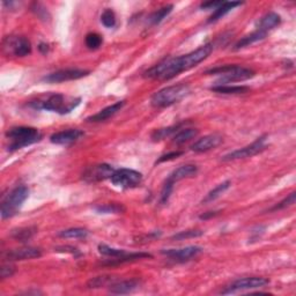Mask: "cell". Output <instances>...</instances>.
I'll list each match as a JSON object with an SVG mask.
<instances>
[{
  "instance_id": "cell-36",
  "label": "cell",
  "mask_w": 296,
  "mask_h": 296,
  "mask_svg": "<svg viewBox=\"0 0 296 296\" xmlns=\"http://www.w3.org/2000/svg\"><path fill=\"white\" fill-rule=\"evenodd\" d=\"M174 184H175L174 182H171L167 178V181L161 191V204H166V202L169 200L170 194L171 192H173V189H174Z\"/></svg>"
},
{
  "instance_id": "cell-27",
  "label": "cell",
  "mask_w": 296,
  "mask_h": 296,
  "mask_svg": "<svg viewBox=\"0 0 296 296\" xmlns=\"http://www.w3.org/2000/svg\"><path fill=\"white\" fill-rule=\"evenodd\" d=\"M231 184H232L231 181H226L224 183H221V184H219L217 186H215V188H214L212 191H209V192L207 193V196H206L205 199L202 200V204H207V202L215 200L216 198H219L226 190L229 189Z\"/></svg>"
},
{
  "instance_id": "cell-32",
  "label": "cell",
  "mask_w": 296,
  "mask_h": 296,
  "mask_svg": "<svg viewBox=\"0 0 296 296\" xmlns=\"http://www.w3.org/2000/svg\"><path fill=\"white\" fill-rule=\"evenodd\" d=\"M86 45H87L88 49L91 50H96L99 49L101 45H102V36L96 33H91L86 36Z\"/></svg>"
},
{
  "instance_id": "cell-40",
  "label": "cell",
  "mask_w": 296,
  "mask_h": 296,
  "mask_svg": "<svg viewBox=\"0 0 296 296\" xmlns=\"http://www.w3.org/2000/svg\"><path fill=\"white\" fill-rule=\"evenodd\" d=\"M14 273H15V267L13 266V265L6 264L2 266V272H0V274H2V279L11 278Z\"/></svg>"
},
{
  "instance_id": "cell-29",
  "label": "cell",
  "mask_w": 296,
  "mask_h": 296,
  "mask_svg": "<svg viewBox=\"0 0 296 296\" xmlns=\"http://www.w3.org/2000/svg\"><path fill=\"white\" fill-rule=\"evenodd\" d=\"M95 209L99 213L103 214H122L125 212V207L122 204H104L97 206Z\"/></svg>"
},
{
  "instance_id": "cell-5",
  "label": "cell",
  "mask_w": 296,
  "mask_h": 296,
  "mask_svg": "<svg viewBox=\"0 0 296 296\" xmlns=\"http://www.w3.org/2000/svg\"><path fill=\"white\" fill-rule=\"evenodd\" d=\"M206 74H216V76H220L219 84L217 85H225L236 83V81L251 79L255 76V72L250 68L242 67V66L239 65H227L222 66V67L208 69V71H206Z\"/></svg>"
},
{
  "instance_id": "cell-30",
  "label": "cell",
  "mask_w": 296,
  "mask_h": 296,
  "mask_svg": "<svg viewBox=\"0 0 296 296\" xmlns=\"http://www.w3.org/2000/svg\"><path fill=\"white\" fill-rule=\"evenodd\" d=\"M173 7H174L173 5H167L165 7H162V9L154 12L148 20H150L152 25H158V23L161 22L166 17H168V15L171 13V11H173Z\"/></svg>"
},
{
  "instance_id": "cell-43",
  "label": "cell",
  "mask_w": 296,
  "mask_h": 296,
  "mask_svg": "<svg viewBox=\"0 0 296 296\" xmlns=\"http://www.w3.org/2000/svg\"><path fill=\"white\" fill-rule=\"evenodd\" d=\"M40 50H41V51L43 53H46V52H48V45H46V44H41L40 45Z\"/></svg>"
},
{
  "instance_id": "cell-20",
  "label": "cell",
  "mask_w": 296,
  "mask_h": 296,
  "mask_svg": "<svg viewBox=\"0 0 296 296\" xmlns=\"http://www.w3.org/2000/svg\"><path fill=\"white\" fill-rule=\"evenodd\" d=\"M139 286L137 280H124V281L112 282L109 288V291L112 294H128L135 290Z\"/></svg>"
},
{
  "instance_id": "cell-35",
  "label": "cell",
  "mask_w": 296,
  "mask_h": 296,
  "mask_svg": "<svg viewBox=\"0 0 296 296\" xmlns=\"http://www.w3.org/2000/svg\"><path fill=\"white\" fill-rule=\"evenodd\" d=\"M178 126H171V127H167V128H160V130H157L152 134V139L158 141V140H162L166 139L167 137H169L174 133V132L177 131Z\"/></svg>"
},
{
  "instance_id": "cell-1",
  "label": "cell",
  "mask_w": 296,
  "mask_h": 296,
  "mask_svg": "<svg viewBox=\"0 0 296 296\" xmlns=\"http://www.w3.org/2000/svg\"><path fill=\"white\" fill-rule=\"evenodd\" d=\"M81 99H68L61 94H51L43 100L30 102L29 106L38 110L53 111L58 114H68L80 104Z\"/></svg>"
},
{
  "instance_id": "cell-3",
  "label": "cell",
  "mask_w": 296,
  "mask_h": 296,
  "mask_svg": "<svg viewBox=\"0 0 296 296\" xmlns=\"http://www.w3.org/2000/svg\"><path fill=\"white\" fill-rule=\"evenodd\" d=\"M6 137L10 139V151H17L26 146L32 145L37 141H40L42 135L38 132L37 128L27 127V126H18L12 127L7 131Z\"/></svg>"
},
{
  "instance_id": "cell-4",
  "label": "cell",
  "mask_w": 296,
  "mask_h": 296,
  "mask_svg": "<svg viewBox=\"0 0 296 296\" xmlns=\"http://www.w3.org/2000/svg\"><path fill=\"white\" fill-rule=\"evenodd\" d=\"M183 71L180 57H173L162 60L145 72V77L155 80H170Z\"/></svg>"
},
{
  "instance_id": "cell-9",
  "label": "cell",
  "mask_w": 296,
  "mask_h": 296,
  "mask_svg": "<svg viewBox=\"0 0 296 296\" xmlns=\"http://www.w3.org/2000/svg\"><path fill=\"white\" fill-rule=\"evenodd\" d=\"M265 142H266V135H263V137H259L258 139H256L254 142L250 143V145L225 155V157L222 158V161H234V160L255 157V155H257L265 150Z\"/></svg>"
},
{
  "instance_id": "cell-28",
  "label": "cell",
  "mask_w": 296,
  "mask_h": 296,
  "mask_svg": "<svg viewBox=\"0 0 296 296\" xmlns=\"http://www.w3.org/2000/svg\"><path fill=\"white\" fill-rule=\"evenodd\" d=\"M112 282H114V278L111 275H100L89 280L87 287L91 288V289H96V288L106 287L108 285L110 286Z\"/></svg>"
},
{
  "instance_id": "cell-13",
  "label": "cell",
  "mask_w": 296,
  "mask_h": 296,
  "mask_svg": "<svg viewBox=\"0 0 296 296\" xmlns=\"http://www.w3.org/2000/svg\"><path fill=\"white\" fill-rule=\"evenodd\" d=\"M114 173L115 169L111 166L102 163V165H95L86 169L83 175V178L88 183H95L111 178Z\"/></svg>"
},
{
  "instance_id": "cell-24",
  "label": "cell",
  "mask_w": 296,
  "mask_h": 296,
  "mask_svg": "<svg viewBox=\"0 0 296 296\" xmlns=\"http://www.w3.org/2000/svg\"><path fill=\"white\" fill-rule=\"evenodd\" d=\"M266 33L264 32H260V30L257 29L256 32L251 33L250 35H247V36H244L242 40H240L239 42L235 44V50H240V49H243L245 46H249L251 44H254V43L258 42V41H262L264 40L265 37H266Z\"/></svg>"
},
{
  "instance_id": "cell-7",
  "label": "cell",
  "mask_w": 296,
  "mask_h": 296,
  "mask_svg": "<svg viewBox=\"0 0 296 296\" xmlns=\"http://www.w3.org/2000/svg\"><path fill=\"white\" fill-rule=\"evenodd\" d=\"M3 50L9 56L26 57L32 52V44L23 36H7L3 41Z\"/></svg>"
},
{
  "instance_id": "cell-26",
  "label": "cell",
  "mask_w": 296,
  "mask_h": 296,
  "mask_svg": "<svg viewBox=\"0 0 296 296\" xmlns=\"http://www.w3.org/2000/svg\"><path fill=\"white\" fill-rule=\"evenodd\" d=\"M197 135L198 130H196V128H184V130H182L178 132V133L175 134L173 141L174 143H176V145H183V143L188 142L193 138H196Z\"/></svg>"
},
{
  "instance_id": "cell-6",
  "label": "cell",
  "mask_w": 296,
  "mask_h": 296,
  "mask_svg": "<svg viewBox=\"0 0 296 296\" xmlns=\"http://www.w3.org/2000/svg\"><path fill=\"white\" fill-rule=\"evenodd\" d=\"M28 196L29 190L27 186H18V188L12 190L2 202L3 219H9V217H12L15 214H18Z\"/></svg>"
},
{
  "instance_id": "cell-16",
  "label": "cell",
  "mask_w": 296,
  "mask_h": 296,
  "mask_svg": "<svg viewBox=\"0 0 296 296\" xmlns=\"http://www.w3.org/2000/svg\"><path fill=\"white\" fill-rule=\"evenodd\" d=\"M222 142V137L220 134H208L200 139H198L196 142L191 146V150L196 153H204L208 152L220 145Z\"/></svg>"
},
{
  "instance_id": "cell-18",
  "label": "cell",
  "mask_w": 296,
  "mask_h": 296,
  "mask_svg": "<svg viewBox=\"0 0 296 296\" xmlns=\"http://www.w3.org/2000/svg\"><path fill=\"white\" fill-rule=\"evenodd\" d=\"M124 106H125V101H119V102H116L114 104H111V106L104 108L103 110L97 112L96 115L88 117L87 122H94V123L104 122V120L111 118L112 116H115L117 112L120 111V109H122Z\"/></svg>"
},
{
  "instance_id": "cell-33",
  "label": "cell",
  "mask_w": 296,
  "mask_h": 296,
  "mask_svg": "<svg viewBox=\"0 0 296 296\" xmlns=\"http://www.w3.org/2000/svg\"><path fill=\"white\" fill-rule=\"evenodd\" d=\"M99 251L102 255L109 256V257H111V258H117V257H120V256L126 255V252L124 251V250H119V249L110 248V247H108V245H106V244H100L99 245Z\"/></svg>"
},
{
  "instance_id": "cell-15",
  "label": "cell",
  "mask_w": 296,
  "mask_h": 296,
  "mask_svg": "<svg viewBox=\"0 0 296 296\" xmlns=\"http://www.w3.org/2000/svg\"><path fill=\"white\" fill-rule=\"evenodd\" d=\"M41 256H42V251L40 250V249L34 248V247H23L20 249H14V250H10L5 255L6 259L10 260V262L40 258Z\"/></svg>"
},
{
  "instance_id": "cell-34",
  "label": "cell",
  "mask_w": 296,
  "mask_h": 296,
  "mask_svg": "<svg viewBox=\"0 0 296 296\" xmlns=\"http://www.w3.org/2000/svg\"><path fill=\"white\" fill-rule=\"evenodd\" d=\"M101 22L103 23L104 27L107 28H112V27L116 26V15L114 11L107 9L103 12L102 15H101Z\"/></svg>"
},
{
  "instance_id": "cell-39",
  "label": "cell",
  "mask_w": 296,
  "mask_h": 296,
  "mask_svg": "<svg viewBox=\"0 0 296 296\" xmlns=\"http://www.w3.org/2000/svg\"><path fill=\"white\" fill-rule=\"evenodd\" d=\"M295 197H296V192H291L289 196L287 198H285L282 201H280L278 205H275L273 208H272V211H278V209H283L288 207V206H291L293 204H295Z\"/></svg>"
},
{
  "instance_id": "cell-25",
  "label": "cell",
  "mask_w": 296,
  "mask_h": 296,
  "mask_svg": "<svg viewBox=\"0 0 296 296\" xmlns=\"http://www.w3.org/2000/svg\"><path fill=\"white\" fill-rule=\"evenodd\" d=\"M37 233L36 227H25V228H19L14 229L12 232L11 236L13 237L15 241H19V242H27Z\"/></svg>"
},
{
  "instance_id": "cell-2",
  "label": "cell",
  "mask_w": 296,
  "mask_h": 296,
  "mask_svg": "<svg viewBox=\"0 0 296 296\" xmlns=\"http://www.w3.org/2000/svg\"><path fill=\"white\" fill-rule=\"evenodd\" d=\"M189 93L190 87L188 85L180 84L169 86V87H166L155 93L152 96L151 103L155 108H167L180 102L185 96L189 95Z\"/></svg>"
},
{
  "instance_id": "cell-8",
  "label": "cell",
  "mask_w": 296,
  "mask_h": 296,
  "mask_svg": "<svg viewBox=\"0 0 296 296\" xmlns=\"http://www.w3.org/2000/svg\"><path fill=\"white\" fill-rule=\"evenodd\" d=\"M110 180L115 186H119L123 189H132L142 182V175L137 170L122 168L115 170Z\"/></svg>"
},
{
  "instance_id": "cell-14",
  "label": "cell",
  "mask_w": 296,
  "mask_h": 296,
  "mask_svg": "<svg viewBox=\"0 0 296 296\" xmlns=\"http://www.w3.org/2000/svg\"><path fill=\"white\" fill-rule=\"evenodd\" d=\"M202 251V248L192 245V247H186L182 249H170V250H163L162 254L168 257V258L176 260V262H186L193 257H197Z\"/></svg>"
},
{
  "instance_id": "cell-17",
  "label": "cell",
  "mask_w": 296,
  "mask_h": 296,
  "mask_svg": "<svg viewBox=\"0 0 296 296\" xmlns=\"http://www.w3.org/2000/svg\"><path fill=\"white\" fill-rule=\"evenodd\" d=\"M83 135V131L73 128V130H66L52 134L50 137V141L52 143H56V145H71V143L78 141Z\"/></svg>"
},
{
  "instance_id": "cell-23",
  "label": "cell",
  "mask_w": 296,
  "mask_h": 296,
  "mask_svg": "<svg viewBox=\"0 0 296 296\" xmlns=\"http://www.w3.org/2000/svg\"><path fill=\"white\" fill-rule=\"evenodd\" d=\"M212 92L219 93V94H244L250 91V88L247 86H228V85H216L211 87Z\"/></svg>"
},
{
  "instance_id": "cell-10",
  "label": "cell",
  "mask_w": 296,
  "mask_h": 296,
  "mask_svg": "<svg viewBox=\"0 0 296 296\" xmlns=\"http://www.w3.org/2000/svg\"><path fill=\"white\" fill-rule=\"evenodd\" d=\"M270 283V280L259 276H251V278H243L234 281L232 285L226 287L224 290H221V294H233L240 290L256 289V288H262Z\"/></svg>"
},
{
  "instance_id": "cell-12",
  "label": "cell",
  "mask_w": 296,
  "mask_h": 296,
  "mask_svg": "<svg viewBox=\"0 0 296 296\" xmlns=\"http://www.w3.org/2000/svg\"><path fill=\"white\" fill-rule=\"evenodd\" d=\"M88 74H89V71H86V69L66 68V69H60V71L50 73L48 74V76L43 78V80L50 84H59V83H65V81L81 79V78L87 77Z\"/></svg>"
},
{
  "instance_id": "cell-31",
  "label": "cell",
  "mask_w": 296,
  "mask_h": 296,
  "mask_svg": "<svg viewBox=\"0 0 296 296\" xmlns=\"http://www.w3.org/2000/svg\"><path fill=\"white\" fill-rule=\"evenodd\" d=\"M87 235L88 232L84 228H69L58 234V236L64 239H85Z\"/></svg>"
},
{
  "instance_id": "cell-22",
  "label": "cell",
  "mask_w": 296,
  "mask_h": 296,
  "mask_svg": "<svg viewBox=\"0 0 296 296\" xmlns=\"http://www.w3.org/2000/svg\"><path fill=\"white\" fill-rule=\"evenodd\" d=\"M241 5H242V3L240 2H224L215 11L213 12V14L209 17L208 22H215L217 20H220V19L224 18L226 14L233 11L235 7L241 6Z\"/></svg>"
},
{
  "instance_id": "cell-38",
  "label": "cell",
  "mask_w": 296,
  "mask_h": 296,
  "mask_svg": "<svg viewBox=\"0 0 296 296\" xmlns=\"http://www.w3.org/2000/svg\"><path fill=\"white\" fill-rule=\"evenodd\" d=\"M32 11L34 12L35 14L37 15L38 18L41 19V20L46 21V20H49V19H50L49 12L46 11L45 7L43 6V5H41V4H37V3L34 4L33 7H32Z\"/></svg>"
},
{
  "instance_id": "cell-42",
  "label": "cell",
  "mask_w": 296,
  "mask_h": 296,
  "mask_svg": "<svg viewBox=\"0 0 296 296\" xmlns=\"http://www.w3.org/2000/svg\"><path fill=\"white\" fill-rule=\"evenodd\" d=\"M224 2H206L200 5V9L202 10H214L215 11Z\"/></svg>"
},
{
  "instance_id": "cell-19",
  "label": "cell",
  "mask_w": 296,
  "mask_h": 296,
  "mask_svg": "<svg viewBox=\"0 0 296 296\" xmlns=\"http://www.w3.org/2000/svg\"><path fill=\"white\" fill-rule=\"evenodd\" d=\"M198 173V168L193 165H184L180 167V168L175 169L168 176V180L176 183L178 181L185 180V178H191L196 176Z\"/></svg>"
},
{
  "instance_id": "cell-21",
  "label": "cell",
  "mask_w": 296,
  "mask_h": 296,
  "mask_svg": "<svg viewBox=\"0 0 296 296\" xmlns=\"http://www.w3.org/2000/svg\"><path fill=\"white\" fill-rule=\"evenodd\" d=\"M280 22H281V18H280V15L274 13V12H270V13L264 15V17L260 19L259 25H258V30L267 34V32H270V30L274 29L275 27H278L280 25Z\"/></svg>"
},
{
  "instance_id": "cell-41",
  "label": "cell",
  "mask_w": 296,
  "mask_h": 296,
  "mask_svg": "<svg viewBox=\"0 0 296 296\" xmlns=\"http://www.w3.org/2000/svg\"><path fill=\"white\" fill-rule=\"evenodd\" d=\"M182 154H183L182 152H170V153L168 154L162 155V157L158 160L157 163H161V162H166V161H170V160L177 159L178 157H181Z\"/></svg>"
},
{
  "instance_id": "cell-11",
  "label": "cell",
  "mask_w": 296,
  "mask_h": 296,
  "mask_svg": "<svg viewBox=\"0 0 296 296\" xmlns=\"http://www.w3.org/2000/svg\"><path fill=\"white\" fill-rule=\"evenodd\" d=\"M213 51V44L211 43H207V44L200 46L194 51L190 52L188 54H184V56H181V64L182 67L184 71H188V69L194 67L198 64H200L202 60H205L209 54Z\"/></svg>"
},
{
  "instance_id": "cell-37",
  "label": "cell",
  "mask_w": 296,
  "mask_h": 296,
  "mask_svg": "<svg viewBox=\"0 0 296 296\" xmlns=\"http://www.w3.org/2000/svg\"><path fill=\"white\" fill-rule=\"evenodd\" d=\"M202 235L201 231H186V232H181L176 234V235L173 236V240L177 241H183L188 239H193V237H199Z\"/></svg>"
}]
</instances>
